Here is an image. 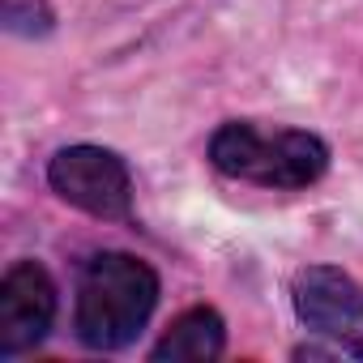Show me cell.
<instances>
[{
	"mask_svg": "<svg viewBox=\"0 0 363 363\" xmlns=\"http://www.w3.org/2000/svg\"><path fill=\"white\" fill-rule=\"evenodd\" d=\"M223 342H227L223 316L214 308H189L171 320V329L158 337V346L150 354L171 359V363H210L223 354Z\"/></svg>",
	"mask_w": 363,
	"mask_h": 363,
	"instance_id": "5b68a950",
	"label": "cell"
},
{
	"mask_svg": "<svg viewBox=\"0 0 363 363\" xmlns=\"http://www.w3.org/2000/svg\"><path fill=\"white\" fill-rule=\"evenodd\" d=\"M346 333L337 337V346H346L350 354H363V286H359V295H354V303H350V316H346V325H342Z\"/></svg>",
	"mask_w": 363,
	"mask_h": 363,
	"instance_id": "52a82bcc",
	"label": "cell"
},
{
	"mask_svg": "<svg viewBox=\"0 0 363 363\" xmlns=\"http://www.w3.org/2000/svg\"><path fill=\"white\" fill-rule=\"evenodd\" d=\"M5 22L9 30H22V35H35V30H48V9L43 0H5Z\"/></svg>",
	"mask_w": 363,
	"mask_h": 363,
	"instance_id": "8992f818",
	"label": "cell"
},
{
	"mask_svg": "<svg viewBox=\"0 0 363 363\" xmlns=\"http://www.w3.org/2000/svg\"><path fill=\"white\" fill-rule=\"evenodd\" d=\"M210 158L231 179L261 189H308L329 167V145L303 128H257L231 120L214 133Z\"/></svg>",
	"mask_w": 363,
	"mask_h": 363,
	"instance_id": "7a4b0ae2",
	"label": "cell"
},
{
	"mask_svg": "<svg viewBox=\"0 0 363 363\" xmlns=\"http://www.w3.org/2000/svg\"><path fill=\"white\" fill-rule=\"evenodd\" d=\"M56 320V286L43 265L18 261L0 282V354H22L48 337Z\"/></svg>",
	"mask_w": 363,
	"mask_h": 363,
	"instance_id": "277c9868",
	"label": "cell"
},
{
	"mask_svg": "<svg viewBox=\"0 0 363 363\" xmlns=\"http://www.w3.org/2000/svg\"><path fill=\"white\" fill-rule=\"evenodd\" d=\"M48 184L56 189L60 201L94 214V218H124L133 206V184L128 167L120 154L103 145H69L52 158Z\"/></svg>",
	"mask_w": 363,
	"mask_h": 363,
	"instance_id": "3957f363",
	"label": "cell"
},
{
	"mask_svg": "<svg viewBox=\"0 0 363 363\" xmlns=\"http://www.w3.org/2000/svg\"><path fill=\"white\" fill-rule=\"evenodd\" d=\"M158 303V278L145 261L128 252H103L86 265L77 286V337L90 350L128 346Z\"/></svg>",
	"mask_w": 363,
	"mask_h": 363,
	"instance_id": "6da1fadb",
	"label": "cell"
}]
</instances>
